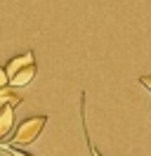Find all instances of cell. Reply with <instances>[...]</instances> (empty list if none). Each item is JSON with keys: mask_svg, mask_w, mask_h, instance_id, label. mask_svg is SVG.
Here are the masks:
<instances>
[{"mask_svg": "<svg viewBox=\"0 0 151 156\" xmlns=\"http://www.w3.org/2000/svg\"><path fill=\"white\" fill-rule=\"evenodd\" d=\"M47 126V116H33V118H26V121H21V126L17 128V133L12 140L7 142H2V144H31V142H36L38 135L43 133V128Z\"/></svg>", "mask_w": 151, "mask_h": 156, "instance_id": "obj_1", "label": "cell"}, {"mask_svg": "<svg viewBox=\"0 0 151 156\" xmlns=\"http://www.w3.org/2000/svg\"><path fill=\"white\" fill-rule=\"evenodd\" d=\"M36 71H38L36 64L19 69V71H14V73L7 78V85H9V88H24V85H28V83L36 78Z\"/></svg>", "mask_w": 151, "mask_h": 156, "instance_id": "obj_2", "label": "cell"}, {"mask_svg": "<svg viewBox=\"0 0 151 156\" xmlns=\"http://www.w3.org/2000/svg\"><path fill=\"white\" fill-rule=\"evenodd\" d=\"M12 126H14V109L12 107H2L0 109V144L7 142Z\"/></svg>", "mask_w": 151, "mask_h": 156, "instance_id": "obj_3", "label": "cell"}, {"mask_svg": "<svg viewBox=\"0 0 151 156\" xmlns=\"http://www.w3.org/2000/svg\"><path fill=\"white\" fill-rule=\"evenodd\" d=\"M31 64H36V55L28 50V52H24V55H19V57L9 59V64L5 66V76L9 78L14 71H19V69H24V66H31Z\"/></svg>", "mask_w": 151, "mask_h": 156, "instance_id": "obj_4", "label": "cell"}, {"mask_svg": "<svg viewBox=\"0 0 151 156\" xmlns=\"http://www.w3.org/2000/svg\"><path fill=\"white\" fill-rule=\"evenodd\" d=\"M0 147L9 149V154H12V156H31L28 151H21V149H17V147H9V144H0Z\"/></svg>", "mask_w": 151, "mask_h": 156, "instance_id": "obj_5", "label": "cell"}, {"mask_svg": "<svg viewBox=\"0 0 151 156\" xmlns=\"http://www.w3.org/2000/svg\"><path fill=\"white\" fill-rule=\"evenodd\" d=\"M7 88V76H5V69H0V90Z\"/></svg>", "mask_w": 151, "mask_h": 156, "instance_id": "obj_6", "label": "cell"}, {"mask_svg": "<svg viewBox=\"0 0 151 156\" xmlns=\"http://www.w3.org/2000/svg\"><path fill=\"white\" fill-rule=\"evenodd\" d=\"M139 83H142V85H144V88L151 92V76H142V78H139Z\"/></svg>", "mask_w": 151, "mask_h": 156, "instance_id": "obj_7", "label": "cell"}]
</instances>
